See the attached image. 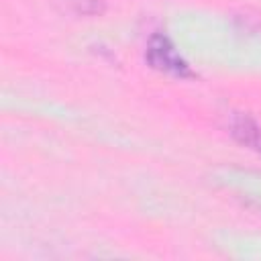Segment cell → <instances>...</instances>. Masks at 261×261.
I'll list each match as a JSON object with an SVG mask.
<instances>
[{"label":"cell","mask_w":261,"mask_h":261,"mask_svg":"<svg viewBox=\"0 0 261 261\" xmlns=\"http://www.w3.org/2000/svg\"><path fill=\"white\" fill-rule=\"evenodd\" d=\"M145 59L153 69H157L161 73H167L173 77H194L190 63L179 55L175 45L163 33H153L149 37Z\"/></svg>","instance_id":"1"},{"label":"cell","mask_w":261,"mask_h":261,"mask_svg":"<svg viewBox=\"0 0 261 261\" xmlns=\"http://www.w3.org/2000/svg\"><path fill=\"white\" fill-rule=\"evenodd\" d=\"M230 135L243 147L261 153V126L247 114H234L230 120Z\"/></svg>","instance_id":"2"}]
</instances>
